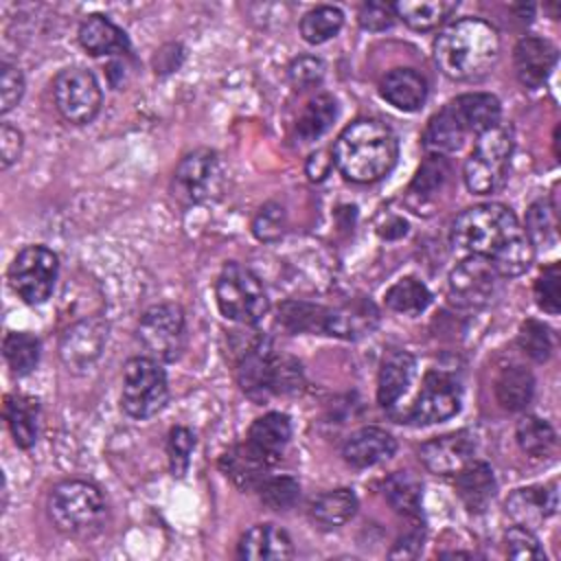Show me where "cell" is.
I'll return each mask as SVG.
<instances>
[{
	"mask_svg": "<svg viewBox=\"0 0 561 561\" xmlns=\"http://www.w3.org/2000/svg\"><path fill=\"white\" fill-rule=\"evenodd\" d=\"M451 243L489 261L497 276H519L535 259L519 219L497 202L465 208L451 224Z\"/></svg>",
	"mask_w": 561,
	"mask_h": 561,
	"instance_id": "obj_1",
	"label": "cell"
},
{
	"mask_svg": "<svg viewBox=\"0 0 561 561\" xmlns=\"http://www.w3.org/2000/svg\"><path fill=\"white\" fill-rule=\"evenodd\" d=\"M331 156L346 180L370 184L392 171L399 158V140L388 123L379 118H357L340 131Z\"/></svg>",
	"mask_w": 561,
	"mask_h": 561,
	"instance_id": "obj_2",
	"label": "cell"
},
{
	"mask_svg": "<svg viewBox=\"0 0 561 561\" xmlns=\"http://www.w3.org/2000/svg\"><path fill=\"white\" fill-rule=\"evenodd\" d=\"M500 33L480 18H462L445 26L434 39V61L454 81H476L497 64Z\"/></svg>",
	"mask_w": 561,
	"mask_h": 561,
	"instance_id": "obj_3",
	"label": "cell"
},
{
	"mask_svg": "<svg viewBox=\"0 0 561 561\" xmlns=\"http://www.w3.org/2000/svg\"><path fill=\"white\" fill-rule=\"evenodd\" d=\"M502 107L497 96L486 92H467L451 99L440 112H436L423 131V145L432 153H447L462 147L465 138H476L486 129L500 125Z\"/></svg>",
	"mask_w": 561,
	"mask_h": 561,
	"instance_id": "obj_4",
	"label": "cell"
},
{
	"mask_svg": "<svg viewBox=\"0 0 561 561\" xmlns=\"http://www.w3.org/2000/svg\"><path fill=\"white\" fill-rule=\"evenodd\" d=\"M237 381L252 401L263 403L274 394L296 392L302 383V370L291 357L278 355L272 340L250 335L241 340Z\"/></svg>",
	"mask_w": 561,
	"mask_h": 561,
	"instance_id": "obj_5",
	"label": "cell"
},
{
	"mask_svg": "<svg viewBox=\"0 0 561 561\" xmlns=\"http://www.w3.org/2000/svg\"><path fill=\"white\" fill-rule=\"evenodd\" d=\"M107 506L99 486L85 480H64L48 495L53 526L70 537H92L103 528Z\"/></svg>",
	"mask_w": 561,
	"mask_h": 561,
	"instance_id": "obj_6",
	"label": "cell"
},
{
	"mask_svg": "<svg viewBox=\"0 0 561 561\" xmlns=\"http://www.w3.org/2000/svg\"><path fill=\"white\" fill-rule=\"evenodd\" d=\"M513 149V134L504 125H495L480 134L462 167L465 186L473 195H491L500 191L508 178Z\"/></svg>",
	"mask_w": 561,
	"mask_h": 561,
	"instance_id": "obj_7",
	"label": "cell"
},
{
	"mask_svg": "<svg viewBox=\"0 0 561 561\" xmlns=\"http://www.w3.org/2000/svg\"><path fill=\"white\" fill-rule=\"evenodd\" d=\"M215 298L224 318L239 324H256L270 307L261 278L237 261H228L217 280Z\"/></svg>",
	"mask_w": 561,
	"mask_h": 561,
	"instance_id": "obj_8",
	"label": "cell"
},
{
	"mask_svg": "<svg viewBox=\"0 0 561 561\" xmlns=\"http://www.w3.org/2000/svg\"><path fill=\"white\" fill-rule=\"evenodd\" d=\"M169 401V381L162 364L149 355L131 357L123 366L121 408L131 419H151Z\"/></svg>",
	"mask_w": 561,
	"mask_h": 561,
	"instance_id": "obj_9",
	"label": "cell"
},
{
	"mask_svg": "<svg viewBox=\"0 0 561 561\" xmlns=\"http://www.w3.org/2000/svg\"><path fill=\"white\" fill-rule=\"evenodd\" d=\"M226 186V175L217 151L193 149L175 167L171 180V193L184 206L208 204L221 197Z\"/></svg>",
	"mask_w": 561,
	"mask_h": 561,
	"instance_id": "obj_10",
	"label": "cell"
},
{
	"mask_svg": "<svg viewBox=\"0 0 561 561\" xmlns=\"http://www.w3.org/2000/svg\"><path fill=\"white\" fill-rule=\"evenodd\" d=\"M59 274V259L46 245L22 248L9 265V285L26 305H42L50 298Z\"/></svg>",
	"mask_w": 561,
	"mask_h": 561,
	"instance_id": "obj_11",
	"label": "cell"
},
{
	"mask_svg": "<svg viewBox=\"0 0 561 561\" xmlns=\"http://www.w3.org/2000/svg\"><path fill=\"white\" fill-rule=\"evenodd\" d=\"M138 340L149 357L175 362L186 346V318L182 307L162 302L147 309L138 320Z\"/></svg>",
	"mask_w": 561,
	"mask_h": 561,
	"instance_id": "obj_12",
	"label": "cell"
},
{
	"mask_svg": "<svg viewBox=\"0 0 561 561\" xmlns=\"http://www.w3.org/2000/svg\"><path fill=\"white\" fill-rule=\"evenodd\" d=\"M460 410V386L458 381L443 370H427L421 383V390L412 405L397 414L399 423L412 425H434L451 419Z\"/></svg>",
	"mask_w": 561,
	"mask_h": 561,
	"instance_id": "obj_13",
	"label": "cell"
},
{
	"mask_svg": "<svg viewBox=\"0 0 561 561\" xmlns=\"http://www.w3.org/2000/svg\"><path fill=\"white\" fill-rule=\"evenodd\" d=\"M53 96L59 114L75 125H85L94 121L103 103L96 77L79 66L57 72L53 81Z\"/></svg>",
	"mask_w": 561,
	"mask_h": 561,
	"instance_id": "obj_14",
	"label": "cell"
},
{
	"mask_svg": "<svg viewBox=\"0 0 561 561\" xmlns=\"http://www.w3.org/2000/svg\"><path fill=\"white\" fill-rule=\"evenodd\" d=\"M497 289V272L482 256H467L460 261L447 280L449 300L460 309H480L491 302Z\"/></svg>",
	"mask_w": 561,
	"mask_h": 561,
	"instance_id": "obj_15",
	"label": "cell"
},
{
	"mask_svg": "<svg viewBox=\"0 0 561 561\" xmlns=\"http://www.w3.org/2000/svg\"><path fill=\"white\" fill-rule=\"evenodd\" d=\"M107 342V322L101 318H85L75 322L59 342V357L68 370H88L101 355Z\"/></svg>",
	"mask_w": 561,
	"mask_h": 561,
	"instance_id": "obj_16",
	"label": "cell"
},
{
	"mask_svg": "<svg viewBox=\"0 0 561 561\" xmlns=\"http://www.w3.org/2000/svg\"><path fill=\"white\" fill-rule=\"evenodd\" d=\"M476 438L471 432H449L425 440L419 447L423 467L436 476H456L467 462L473 460Z\"/></svg>",
	"mask_w": 561,
	"mask_h": 561,
	"instance_id": "obj_17",
	"label": "cell"
},
{
	"mask_svg": "<svg viewBox=\"0 0 561 561\" xmlns=\"http://www.w3.org/2000/svg\"><path fill=\"white\" fill-rule=\"evenodd\" d=\"M513 66L519 83L528 90H537L557 66V46L546 37L526 35L513 48Z\"/></svg>",
	"mask_w": 561,
	"mask_h": 561,
	"instance_id": "obj_18",
	"label": "cell"
},
{
	"mask_svg": "<svg viewBox=\"0 0 561 561\" xmlns=\"http://www.w3.org/2000/svg\"><path fill=\"white\" fill-rule=\"evenodd\" d=\"M379 324V309L370 298L355 296L337 307H327L324 335L342 340H359L370 335Z\"/></svg>",
	"mask_w": 561,
	"mask_h": 561,
	"instance_id": "obj_19",
	"label": "cell"
},
{
	"mask_svg": "<svg viewBox=\"0 0 561 561\" xmlns=\"http://www.w3.org/2000/svg\"><path fill=\"white\" fill-rule=\"evenodd\" d=\"M559 506V493H557V482L550 484H537V486H524V489H515L504 508L506 515L524 528H535L539 526L543 519L552 517L557 513Z\"/></svg>",
	"mask_w": 561,
	"mask_h": 561,
	"instance_id": "obj_20",
	"label": "cell"
},
{
	"mask_svg": "<svg viewBox=\"0 0 561 561\" xmlns=\"http://www.w3.org/2000/svg\"><path fill=\"white\" fill-rule=\"evenodd\" d=\"M237 554L245 561H285L294 557V543L283 528L256 524L241 535Z\"/></svg>",
	"mask_w": 561,
	"mask_h": 561,
	"instance_id": "obj_21",
	"label": "cell"
},
{
	"mask_svg": "<svg viewBox=\"0 0 561 561\" xmlns=\"http://www.w3.org/2000/svg\"><path fill=\"white\" fill-rule=\"evenodd\" d=\"M394 451H397V440L392 438V434H388L381 427H362L353 432L342 445L344 460L357 469L375 467L392 458Z\"/></svg>",
	"mask_w": 561,
	"mask_h": 561,
	"instance_id": "obj_22",
	"label": "cell"
},
{
	"mask_svg": "<svg viewBox=\"0 0 561 561\" xmlns=\"http://www.w3.org/2000/svg\"><path fill=\"white\" fill-rule=\"evenodd\" d=\"M416 370V362L408 351L392 348L383 355L377 375V401L381 408L392 410L394 403L405 394Z\"/></svg>",
	"mask_w": 561,
	"mask_h": 561,
	"instance_id": "obj_23",
	"label": "cell"
},
{
	"mask_svg": "<svg viewBox=\"0 0 561 561\" xmlns=\"http://www.w3.org/2000/svg\"><path fill=\"white\" fill-rule=\"evenodd\" d=\"M291 438V421L283 412H267L259 416L248 430V445L270 465L278 462Z\"/></svg>",
	"mask_w": 561,
	"mask_h": 561,
	"instance_id": "obj_24",
	"label": "cell"
},
{
	"mask_svg": "<svg viewBox=\"0 0 561 561\" xmlns=\"http://www.w3.org/2000/svg\"><path fill=\"white\" fill-rule=\"evenodd\" d=\"M79 44L92 57L101 55H129L131 46L121 26H116L107 15L92 13L79 24Z\"/></svg>",
	"mask_w": 561,
	"mask_h": 561,
	"instance_id": "obj_25",
	"label": "cell"
},
{
	"mask_svg": "<svg viewBox=\"0 0 561 561\" xmlns=\"http://www.w3.org/2000/svg\"><path fill=\"white\" fill-rule=\"evenodd\" d=\"M381 96L401 112H416L427 99V81L414 68H392L379 83Z\"/></svg>",
	"mask_w": 561,
	"mask_h": 561,
	"instance_id": "obj_26",
	"label": "cell"
},
{
	"mask_svg": "<svg viewBox=\"0 0 561 561\" xmlns=\"http://www.w3.org/2000/svg\"><path fill=\"white\" fill-rule=\"evenodd\" d=\"M456 491L469 513H484L497 491L493 469L480 460L467 462L456 473Z\"/></svg>",
	"mask_w": 561,
	"mask_h": 561,
	"instance_id": "obj_27",
	"label": "cell"
},
{
	"mask_svg": "<svg viewBox=\"0 0 561 561\" xmlns=\"http://www.w3.org/2000/svg\"><path fill=\"white\" fill-rule=\"evenodd\" d=\"M270 462H265L248 443L230 447L219 458V469L226 478H230L241 491H256L261 482L267 478Z\"/></svg>",
	"mask_w": 561,
	"mask_h": 561,
	"instance_id": "obj_28",
	"label": "cell"
},
{
	"mask_svg": "<svg viewBox=\"0 0 561 561\" xmlns=\"http://www.w3.org/2000/svg\"><path fill=\"white\" fill-rule=\"evenodd\" d=\"M4 421L20 449H31L39 436V401L26 394L4 399Z\"/></svg>",
	"mask_w": 561,
	"mask_h": 561,
	"instance_id": "obj_29",
	"label": "cell"
},
{
	"mask_svg": "<svg viewBox=\"0 0 561 561\" xmlns=\"http://www.w3.org/2000/svg\"><path fill=\"white\" fill-rule=\"evenodd\" d=\"M357 511V495L351 489H333L320 493L309 504V519L320 528H340Z\"/></svg>",
	"mask_w": 561,
	"mask_h": 561,
	"instance_id": "obj_30",
	"label": "cell"
},
{
	"mask_svg": "<svg viewBox=\"0 0 561 561\" xmlns=\"http://www.w3.org/2000/svg\"><path fill=\"white\" fill-rule=\"evenodd\" d=\"M449 175V162L440 153H430L419 167L416 175L408 186V204L414 213H421L425 204H432L434 195L445 186Z\"/></svg>",
	"mask_w": 561,
	"mask_h": 561,
	"instance_id": "obj_31",
	"label": "cell"
},
{
	"mask_svg": "<svg viewBox=\"0 0 561 561\" xmlns=\"http://www.w3.org/2000/svg\"><path fill=\"white\" fill-rule=\"evenodd\" d=\"M535 379L524 366H506L495 379L497 403L508 412H522L533 401Z\"/></svg>",
	"mask_w": 561,
	"mask_h": 561,
	"instance_id": "obj_32",
	"label": "cell"
},
{
	"mask_svg": "<svg viewBox=\"0 0 561 561\" xmlns=\"http://www.w3.org/2000/svg\"><path fill=\"white\" fill-rule=\"evenodd\" d=\"M456 7L458 2L449 0H401L394 2V13L414 31H432L440 26Z\"/></svg>",
	"mask_w": 561,
	"mask_h": 561,
	"instance_id": "obj_33",
	"label": "cell"
},
{
	"mask_svg": "<svg viewBox=\"0 0 561 561\" xmlns=\"http://www.w3.org/2000/svg\"><path fill=\"white\" fill-rule=\"evenodd\" d=\"M383 497L390 504V508L403 517L421 515L423 486L421 480L414 478L410 471H394L392 476H388L383 484Z\"/></svg>",
	"mask_w": 561,
	"mask_h": 561,
	"instance_id": "obj_34",
	"label": "cell"
},
{
	"mask_svg": "<svg viewBox=\"0 0 561 561\" xmlns=\"http://www.w3.org/2000/svg\"><path fill=\"white\" fill-rule=\"evenodd\" d=\"M327 307L305 302V300H285L278 307L276 322L287 333H322L324 335Z\"/></svg>",
	"mask_w": 561,
	"mask_h": 561,
	"instance_id": "obj_35",
	"label": "cell"
},
{
	"mask_svg": "<svg viewBox=\"0 0 561 561\" xmlns=\"http://www.w3.org/2000/svg\"><path fill=\"white\" fill-rule=\"evenodd\" d=\"M517 445L524 454L533 458H546L552 456L557 449V432L552 425L539 416H524L515 427Z\"/></svg>",
	"mask_w": 561,
	"mask_h": 561,
	"instance_id": "obj_36",
	"label": "cell"
},
{
	"mask_svg": "<svg viewBox=\"0 0 561 561\" xmlns=\"http://www.w3.org/2000/svg\"><path fill=\"white\" fill-rule=\"evenodd\" d=\"M337 105L331 94H316L302 110L296 123V134L302 138V142H311L320 138L335 121Z\"/></svg>",
	"mask_w": 561,
	"mask_h": 561,
	"instance_id": "obj_37",
	"label": "cell"
},
{
	"mask_svg": "<svg viewBox=\"0 0 561 561\" xmlns=\"http://www.w3.org/2000/svg\"><path fill=\"white\" fill-rule=\"evenodd\" d=\"M386 305L403 316H416L421 311H425L432 302V294L425 287V283H421L414 276H405L399 278L388 291H386Z\"/></svg>",
	"mask_w": 561,
	"mask_h": 561,
	"instance_id": "obj_38",
	"label": "cell"
},
{
	"mask_svg": "<svg viewBox=\"0 0 561 561\" xmlns=\"http://www.w3.org/2000/svg\"><path fill=\"white\" fill-rule=\"evenodd\" d=\"M2 353L11 373L24 377L33 373L39 362V340L26 331H9L2 342Z\"/></svg>",
	"mask_w": 561,
	"mask_h": 561,
	"instance_id": "obj_39",
	"label": "cell"
},
{
	"mask_svg": "<svg viewBox=\"0 0 561 561\" xmlns=\"http://www.w3.org/2000/svg\"><path fill=\"white\" fill-rule=\"evenodd\" d=\"M344 24V13L337 7L320 4L307 11L300 20V35L307 44H324L340 33Z\"/></svg>",
	"mask_w": 561,
	"mask_h": 561,
	"instance_id": "obj_40",
	"label": "cell"
},
{
	"mask_svg": "<svg viewBox=\"0 0 561 561\" xmlns=\"http://www.w3.org/2000/svg\"><path fill=\"white\" fill-rule=\"evenodd\" d=\"M526 237L530 239L533 248H550L557 243V204L548 199H537L530 204L526 213Z\"/></svg>",
	"mask_w": 561,
	"mask_h": 561,
	"instance_id": "obj_41",
	"label": "cell"
},
{
	"mask_svg": "<svg viewBox=\"0 0 561 561\" xmlns=\"http://www.w3.org/2000/svg\"><path fill=\"white\" fill-rule=\"evenodd\" d=\"M256 491L261 502L272 511H287L300 497V484L291 476H267Z\"/></svg>",
	"mask_w": 561,
	"mask_h": 561,
	"instance_id": "obj_42",
	"label": "cell"
},
{
	"mask_svg": "<svg viewBox=\"0 0 561 561\" xmlns=\"http://www.w3.org/2000/svg\"><path fill=\"white\" fill-rule=\"evenodd\" d=\"M517 344L535 362H546L552 353V333L543 322L530 318V320L522 322L519 333H517Z\"/></svg>",
	"mask_w": 561,
	"mask_h": 561,
	"instance_id": "obj_43",
	"label": "cell"
},
{
	"mask_svg": "<svg viewBox=\"0 0 561 561\" xmlns=\"http://www.w3.org/2000/svg\"><path fill=\"white\" fill-rule=\"evenodd\" d=\"M193 449H195V434H193L188 427L178 425V427H173V430L169 432L167 456H169L171 473H173L175 478H182V476L188 471Z\"/></svg>",
	"mask_w": 561,
	"mask_h": 561,
	"instance_id": "obj_44",
	"label": "cell"
},
{
	"mask_svg": "<svg viewBox=\"0 0 561 561\" xmlns=\"http://www.w3.org/2000/svg\"><path fill=\"white\" fill-rule=\"evenodd\" d=\"M285 226H287V215H285V208L276 202H267L263 204L254 219H252V232L259 241H265V243H274L283 237L285 232Z\"/></svg>",
	"mask_w": 561,
	"mask_h": 561,
	"instance_id": "obj_45",
	"label": "cell"
},
{
	"mask_svg": "<svg viewBox=\"0 0 561 561\" xmlns=\"http://www.w3.org/2000/svg\"><path fill=\"white\" fill-rule=\"evenodd\" d=\"M504 548L511 559H546L543 548L539 546V539L530 528L524 526H511L504 533Z\"/></svg>",
	"mask_w": 561,
	"mask_h": 561,
	"instance_id": "obj_46",
	"label": "cell"
},
{
	"mask_svg": "<svg viewBox=\"0 0 561 561\" xmlns=\"http://www.w3.org/2000/svg\"><path fill=\"white\" fill-rule=\"evenodd\" d=\"M559 280H561L559 263H550L543 267V272L539 274V278L535 280V287H533L537 307L550 316L559 313Z\"/></svg>",
	"mask_w": 561,
	"mask_h": 561,
	"instance_id": "obj_47",
	"label": "cell"
},
{
	"mask_svg": "<svg viewBox=\"0 0 561 561\" xmlns=\"http://www.w3.org/2000/svg\"><path fill=\"white\" fill-rule=\"evenodd\" d=\"M24 94V75L18 66L2 61L0 66V112L9 114Z\"/></svg>",
	"mask_w": 561,
	"mask_h": 561,
	"instance_id": "obj_48",
	"label": "cell"
},
{
	"mask_svg": "<svg viewBox=\"0 0 561 561\" xmlns=\"http://www.w3.org/2000/svg\"><path fill=\"white\" fill-rule=\"evenodd\" d=\"M397 13H394V4L392 2H383V0H368L359 7L357 13V22L364 31H386L394 24Z\"/></svg>",
	"mask_w": 561,
	"mask_h": 561,
	"instance_id": "obj_49",
	"label": "cell"
},
{
	"mask_svg": "<svg viewBox=\"0 0 561 561\" xmlns=\"http://www.w3.org/2000/svg\"><path fill=\"white\" fill-rule=\"evenodd\" d=\"M22 147H24L22 131L9 123H2L0 125V162L4 171L13 162H18V158L22 156Z\"/></svg>",
	"mask_w": 561,
	"mask_h": 561,
	"instance_id": "obj_50",
	"label": "cell"
},
{
	"mask_svg": "<svg viewBox=\"0 0 561 561\" xmlns=\"http://www.w3.org/2000/svg\"><path fill=\"white\" fill-rule=\"evenodd\" d=\"M289 77L296 85H313L322 79V64L313 57H300L291 64L289 68Z\"/></svg>",
	"mask_w": 561,
	"mask_h": 561,
	"instance_id": "obj_51",
	"label": "cell"
},
{
	"mask_svg": "<svg viewBox=\"0 0 561 561\" xmlns=\"http://www.w3.org/2000/svg\"><path fill=\"white\" fill-rule=\"evenodd\" d=\"M331 167H333V156H331L329 151L320 149V151H316V153H311V156L307 158L305 171H307L309 180H313V182H322V180L329 175Z\"/></svg>",
	"mask_w": 561,
	"mask_h": 561,
	"instance_id": "obj_52",
	"label": "cell"
}]
</instances>
